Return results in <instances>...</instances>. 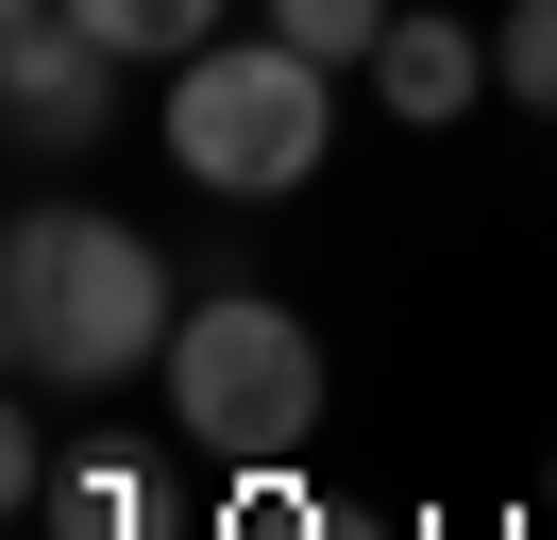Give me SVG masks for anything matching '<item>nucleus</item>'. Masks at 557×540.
I'll list each match as a JSON object with an SVG mask.
<instances>
[{
    "instance_id": "4",
    "label": "nucleus",
    "mask_w": 557,
    "mask_h": 540,
    "mask_svg": "<svg viewBox=\"0 0 557 540\" xmlns=\"http://www.w3.org/2000/svg\"><path fill=\"white\" fill-rule=\"evenodd\" d=\"M0 119H17V152H85V135L119 119V51L69 17V0L0 17Z\"/></svg>"
},
{
    "instance_id": "6",
    "label": "nucleus",
    "mask_w": 557,
    "mask_h": 540,
    "mask_svg": "<svg viewBox=\"0 0 557 540\" xmlns=\"http://www.w3.org/2000/svg\"><path fill=\"white\" fill-rule=\"evenodd\" d=\"M85 34H102L119 68H186V51H220V0H69Z\"/></svg>"
},
{
    "instance_id": "1",
    "label": "nucleus",
    "mask_w": 557,
    "mask_h": 540,
    "mask_svg": "<svg viewBox=\"0 0 557 540\" xmlns=\"http://www.w3.org/2000/svg\"><path fill=\"white\" fill-rule=\"evenodd\" d=\"M186 304H170V254L102 202H35L0 236V355L35 389H119V371H170Z\"/></svg>"
},
{
    "instance_id": "10",
    "label": "nucleus",
    "mask_w": 557,
    "mask_h": 540,
    "mask_svg": "<svg viewBox=\"0 0 557 540\" xmlns=\"http://www.w3.org/2000/svg\"><path fill=\"white\" fill-rule=\"evenodd\" d=\"M490 51H507V101H523V119H557V0H507Z\"/></svg>"
},
{
    "instance_id": "7",
    "label": "nucleus",
    "mask_w": 557,
    "mask_h": 540,
    "mask_svg": "<svg viewBox=\"0 0 557 540\" xmlns=\"http://www.w3.org/2000/svg\"><path fill=\"white\" fill-rule=\"evenodd\" d=\"M51 540H152V472L136 456H69L51 472Z\"/></svg>"
},
{
    "instance_id": "5",
    "label": "nucleus",
    "mask_w": 557,
    "mask_h": 540,
    "mask_svg": "<svg viewBox=\"0 0 557 540\" xmlns=\"http://www.w3.org/2000/svg\"><path fill=\"white\" fill-rule=\"evenodd\" d=\"M490 68H507V51H490L473 17H406V34L372 51V101H388V119H422V135H440V119H473V101H490Z\"/></svg>"
},
{
    "instance_id": "3",
    "label": "nucleus",
    "mask_w": 557,
    "mask_h": 540,
    "mask_svg": "<svg viewBox=\"0 0 557 540\" xmlns=\"http://www.w3.org/2000/svg\"><path fill=\"white\" fill-rule=\"evenodd\" d=\"M170 422H186V456H220V472H287L321 439V338L287 321V304H253V287H203L186 338H170Z\"/></svg>"
},
{
    "instance_id": "8",
    "label": "nucleus",
    "mask_w": 557,
    "mask_h": 540,
    "mask_svg": "<svg viewBox=\"0 0 557 540\" xmlns=\"http://www.w3.org/2000/svg\"><path fill=\"white\" fill-rule=\"evenodd\" d=\"M253 17H271L287 51H321V68H372L388 34H406V0H253Z\"/></svg>"
},
{
    "instance_id": "2",
    "label": "nucleus",
    "mask_w": 557,
    "mask_h": 540,
    "mask_svg": "<svg viewBox=\"0 0 557 540\" xmlns=\"http://www.w3.org/2000/svg\"><path fill=\"white\" fill-rule=\"evenodd\" d=\"M338 68L321 51H287V34H220V51H186L170 68V169L186 186H220V202H287L321 169V135H338Z\"/></svg>"
},
{
    "instance_id": "9",
    "label": "nucleus",
    "mask_w": 557,
    "mask_h": 540,
    "mask_svg": "<svg viewBox=\"0 0 557 540\" xmlns=\"http://www.w3.org/2000/svg\"><path fill=\"white\" fill-rule=\"evenodd\" d=\"M203 540H338V506L305 490V472H237V490H220V524Z\"/></svg>"
}]
</instances>
